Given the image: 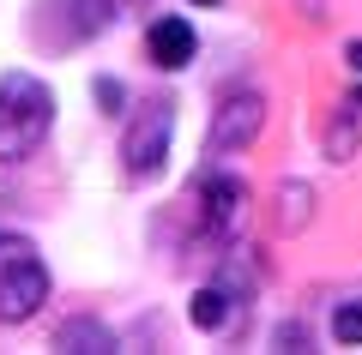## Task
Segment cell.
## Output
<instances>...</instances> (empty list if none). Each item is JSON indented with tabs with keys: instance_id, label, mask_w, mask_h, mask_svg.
<instances>
[{
	"instance_id": "obj_1",
	"label": "cell",
	"mask_w": 362,
	"mask_h": 355,
	"mask_svg": "<svg viewBox=\"0 0 362 355\" xmlns=\"http://www.w3.org/2000/svg\"><path fill=\"white\" fill-rule=\"evenodd\" d=\"M54 127V90L30 73H0V163H25Z\"/></svg>"
},
{
	"instance_id": "obj_2",
	"label": "cell",
	"mask_w": 362,
	"mask_h": 355,
	"mask_svg": "<svg viewBox=\"0 0 362 355\" xmlns=\"http://www.w3.org/2000/svg\"><path fill=\"white\" fill-rule=\"evenodd\" d=\"M49 301V265L25 235H0V325H25Z\"/></svg>"
},
{
	"instance_id": "obj_3",
	"label": "cell",
	"mask_w": 362,
	"mask_h": 355,
	"mask_svg": "<svg viewBox=\"0 0 362 355\" xmlns=\"http://www.w3.org/2000/svg\"><path fill=\"white\" fill-rule=\"evenodd\" d=\"M169 139H175V102L169 97L139 102V114L127 121V139H121V169H127V181H157L163 175Z\"/></svg>"
},
{
	"instance_id": "obj_4",
	"label": "cell",
	"mask_w": 362,
	"mask_h": 355,
	"mask_svg": "<svg viewBox=\"0 0 362 355\" xmlns=\"http://www.w3.org/2000/svg\"><path fill=\"white\" fill-rule=\"evenodd\" d=\"M259 127H266V97H259V90H235V97H223L218 109H211V127H206V157H211V163L242 157L247 145L259 139Z\"/></svg>"
},
{
	"instance_id": "obj_5",
	"label": "cell",
	"mask_w": 362,
	"mask_h": 355,
	"mask_svg": "<svg viewBox=\"0 0 362 355\" xmlns=\"http://www.w3.org/2000/svg\"><path fill=\"white\" fill-rule=\"evenodd\" d=\"M194 199H199V223L211 235H230L242 223V211H247V181L242 175H206L194 187Z\"/></svg>"
},
{
	"instance_id": "obj_6",
	"label": "cell",
	"mask_w": 362,
	"mask_h": 355,
	"mask_svg": "<svg viewBox=\"0 0 362 355\" xmlns=\"http://www.w3.org/2000/svg\"><path fill=\"white\" fill-rule=\"evenodd\" d=\"M145 49H151V61L163 66V73H181V66L194 61L199 37H194V25H187V18H157V25L145 30Z\"/></svg>"
},
{
	"instance_id": "obj_7",
	"label": "cell",
	"mask_w": 362,
	"mask_h": 355,
	"mask_svg": "<svg viewBox=\"0 0 362 355\" xmlns=\"http://www.w3.org/2000/svg\"><path fill=\"white\" fill-rule=\"evenodd\" d=\"M54 349H73V355H115V331H109L103 319L78 313V319H66V325L54 331Z\"/></svg>"
},
{
	"instance_id": "obj_8",
	"label": "cell",
	"mask_w": 362,
	"mask_h": 355,
	"mask_svg": "<svg viewBox=\"0 0 362 355\" xmlns=\"http://www.w3.org/2000/svg\"><path fill=\"white\" fill-rule=\"evenodd\" d=\"M235 301L242 295H230V289H218V283H206V289H194V301H187V319H194L199 331H223L235 319Z\"/></svg>"
},
{
	"instance_id": "obj_9",
	"label": "cell",
	"mask_w": 362,
	"mask_h": 355,
	"mask_svg": "<svg viewBox=\"0 0 362 355\" xmlns=\"http://www.w3.org/2000/svg\"><path fill=\"white\" fill-rule=\"evenodd\" d=\"M308 205H314V193L302 187V181H284V187H278V223L302 229V223H308Z\"/></svg>"
},
{
	"instance_id": "obj_10",
	"label": "cell",
	"mask_w": 362,
	"mask_h": 355,
	"mask_svg": "<svg viewBox=\"0 0 362 355\" xmlns=\"http://www.w3.org/2000/svg\"><path fill=\"white\" fill-rule=\"evenodd\" d=\"M332 343H344V349H356V343H362V301L332 307Z\"/></svg>"
},
{
	"instance_id": "obj_11",
	"label": "cell",
	"mask_w": 362,
	"mask_h": 355,
	"mask_svg": "<svg viewBox=\"0 0 362 355\" xmlns=\"http://www.w3.org/2000/svg\"><path fill=\"white\" fill-rule=\"evenodd\" d=\"M90 90H97V102H103V114H121V102H127V90H121L115 78H97Z\"/></svg>"
},
{
	"instance_id": "obj_12",
	"label": "cell",
	"mask_w": 362,
	"mask_h": 355,
	"mask_svg": "<svg viewBox=\"0 0 362 355\" xmlns=\"http://www.w3.org/2000/svg\"><path fill=\"white\" fill-rule=\"evenodd\" d=\"M344 61H350V73L362 78V42H350V49H344Z\"/></svg>"
},
{
	"instance_id": "obj_13",
	"label": "cell",
	"mask_w": 362,
	"mask_h": 355,
	"mask_svg": "<svg viewBox=\"0 0 362 355\" xmlns=\"http://www.w3.org/2000/svg\"><path fill=\"white\" fill-rule=\"evenodd\" d=\"M194 6H218V0H194Z\"/></svg>"
}]
</instances>
